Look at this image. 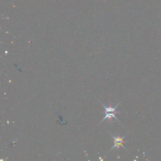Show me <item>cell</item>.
<instances>
[{"instance_id": "cell-1", "label": "cell", "mask_w": 161, "mask_h": 161, "mask_svg": "<svg viewBox=\"0 0 161 161\" xmlns=\"http://www.w3.org/2000/svg\"><path fill=\"white\" fill-rule=\"evenodd\" d=\"M110 134H111V133H110ZM111 136L114 140V146L112 147L111 150L113 149L114 148H116V149H119V148L120 147H123V148L126 149L125 147L123 146V143H125V141H123V139L125 137V136H123V137H119V136L115 137L113 135H112L111 134Z\"/></svg>"}, {"instance_id": "cell-2", "label": "cell", "mask_w": 161, "mask_h": 161, "mask_svg": "<svg viewBox=\"0 0 161 161\" xmlns=\"http://www.w3.org/2000/svg\"><path fill=\"white\" fill-rule=\"evenodd\" d=\"M112 118H115L116 120H117L118 122H119L118 119L117 118H116L115 113H113V112H108V113H105V115L104 118L100 122V123H99V124H100L101 123H102L103 122L105 121L106 119H108L109 120H111Z\"/></svg>"}, {"instance_id": "cell-3", "label": "cell", "mask_w": 161, "mask_h": 161, "mask_svg": "<svg viewBox=\"0 0 161 161\" xmlns=\"http://www.w3.org/2000/svg\"><path fill=\"white\" fill-rule=\"evenodd\" d=\"M100 103H101L103 106V107H104V108H105V113L113 112V113H120V112H118V111H116V108H118V106L120 105V103H118V105H116L115 107L113 108V107H106V106H105V105H104L103 104L101 101H100Z\"/></svg>"}]
</instances>
